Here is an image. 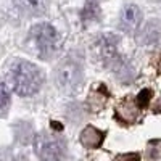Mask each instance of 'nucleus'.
I'll return each mask as SVG.
<instances>
[{"instance_id": "obj_1", "label": "nucleus", "mask_w": 161, "mask_h": 161, "mask_svg": "<svg viewBox=\"0 0 161 161\" xmlns=\"http://www.w3.org/2000/svg\"><path fill=\"white\" fill-rule=\"evenodd\" d=\"M8 82L18 95L29 97L40 89L44 74L36 64L26 60H16L8 69Z\"/></svg>"}, {"instance_id": "obj_2", "label": "nucleus", "mask_w": 161, "mask_h": 161, "mask_svg": "<svg viewBox=\"0 0 161 161\" xmlns=\"http://www.w3.org/2000/svg\"><path fill=\"white\" fill-rule=\"evenodd\" d=\"M55 80L61 90L73 92L82 82V61L77 55L71 53L55 69Z\"/></svg>"}, {"instance_id": "obj_3", "label": "nucleus", "mask_w": 161, "mask_h": 161, "mask_svg": "<svg viewBox=\"0 0 161 161\" xmlns=\"http://www.w3.org/2000/svg\"><path fill=\"white\" fill-rule=\"evenodd\" d=\"M31 40L36 45L37 52L44 57L52 55L58 45V34L55 28H52L47 23H40L31 29Z\"/></svg>"}, {"instance_id": "obj_4", "label": "nucleus", "mask_w": 161, "mask_h": 161, "mask_svg": "<svg viewBox=\"0 0 161 161\" xmlns=\"http://www.w3.org/2000/svg\"><path fill=\"white\" fill-rule=\"evenodd\" d=\"M34 148H36V153L39 158L58 159V158H63V155H64V142L60 137L53 136V134L42 132L36 137Z\"/></svg>"}, {"instance_id": "obj_5", "label": "nucleus", "mask_w": 161, "mask_h": 161, "mask_svg": "<svg viewBox=\"0 0 161 161\" xmlns=\"http://www.w3.org/2000/svg\"><path fill=\"white\" fill-rule=\"evenodd\" d=\"M137 42L145 47H161V19H150L137 36Z\"/></svg>"}, {"instance_id": "obj_6", "label": "nucleus", "mask_w": 161, "mask_h": 161, "mask_svg": "<svg viewBox=\"0 0 161 161\" xmlns=\"http://www.w3.org/2000/svg\"><path fill=\"white\" fill-rule=\"evenodd\" d=\"M142 24V11L136 5H124L119 13V28L126 32H134Z\"/></svg>"}, {"instance_id": "obj_7", "label": "nucleus", "mask_w": 161, "mask_h": 161, "mask_svg": "<svg viewBox=\"0 0 161 161\" xmlns=\"http://www.w3.org/2000/svg\"><path fill=\"white\" fill-rule=\"evenodd\" d=\"M16 8L29 16H40L48 10V0H15Z\"/></svg>"}, {"instance_id": "obj_8", "label": "nucleus", "mask_w": 161, "mask_h": 161, "mask_svg": "<svg viewBox=\"0 0 161 161\" xmlns=\"http://www.w3.org/2000/svg\"><path fill=\"white\" fill-rule=\"evenodd\" d=\"M105 136L106 134L103 130H98L97 127L89 126V127H86L82 132H80V139L79 140H80V143H82L86 148L93 150V148H100L102 147V143L105 140Z\"/></svg>"}, {"instance_id": "obj_9", "label": "nucleus", "mask_w": 161, "mask_h": 161, "mask_svg": "<svg viewBox=\"0 0 161 161\" xmlns=\"http://www.w3.org/2000/svg\"><path fill=\"white\" fill-rule=\"evenodd\" d=\"M100 15V8H98V3L95 0H87V3L82 10V18L84 21H92V19H97Z\"/></svg>"}, {"instance_id": "obj_10", "label": "nucleus", "mask_w": 161, "mask_h": 161, "mask_svg": "<svg viewBox=\"0 0 161 161\" xmlns=\"http://www.w3.org/2000/svg\"><path fill=\"white\" fill-rule=\"evenodd\" d=\"M152 97H153V92L150 90V89H145V90H142L139 95L136 97V102H137V106L140 110H143V108H147L148 106V103H150V100H152Z\"/></svg>"}, {"instance_id": "obj_11", "label": "nucleus", "mask_w": 161, "mask_h": 161, "mask_svg": "<svg viewBox=\"0 0 161 161\" xmlns=\"http://www.w3.org/2000/svg\"><path fill=\"white\" fill-rule=\"evenodd\" d=\"M8 103H10V95H8V90L7 87L0 82V113L5 111L8 108Z\"/></svg>"}, {"instance_id": "obj_12", "label": "nucleus", "mask_w": 161, "mask_h": 161, "mask_svg": "<svg viewBox=\"0 0 161 161\" xmlns=\"http://www.w3.org/2000/svg\"><path fill=\"white\" fill-rule=\"evenodd\" d=\"M52 127H53V129H58V130H61V129H63L60 124H57V121H53V123H52Z\"/></svg>"}, {"instance_id": "obj_13", "label": "nucleus", "mask_w": 161, "mask_h": 161, "mask_svg": "<svg viewBox=\"0 0 161 161\" xmlns=\"http://www.w3.org/2000/svg\"><path fill=\"white\" fill-rule=\"evenodd\" d=\"M159 68H161V64H159Z\"/></svg>"}]
</instances>
